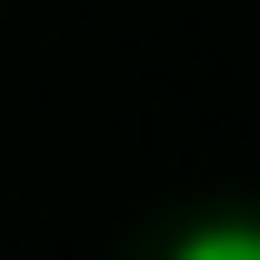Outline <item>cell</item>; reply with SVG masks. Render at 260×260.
I'll list each match as a JSON object with an SVG mask.
<instances>
[{"label": "cell", "mask_w": 260, "mask_h": 260, "mask_svg": "<svg viewBox=\"0 0 260 260\" xmlns=\"http://www.w3.org/2000/svg\"><path fill=\"white\" fill-rule=\"evenodd\" d=\"M170 260H260V220H190Z\"/></svg>", "instance_id": "obj_1"}]
</instances>
